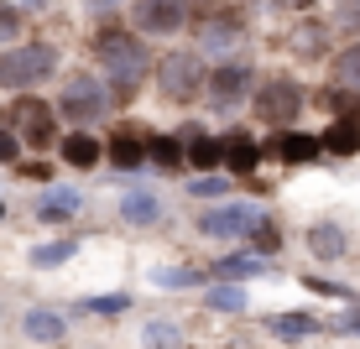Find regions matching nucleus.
<instances>
[{
  "mask_svg": "<svg viewBox=\"0 0 360 349\" xmlns=\"http://www.w3.org/2000/svg\"><path fill=\"white\" fill-rule=\"evenodd\" d=\"M308 251H314L319 261H334L345 251V235L334 230V224H314V230H308Z\"/></svg>",
  "mask_w": 360,
  "mask_h": 349,
  "instance_id": "nucleus-18",
  "label": "nucleus"
},
{
  "mask_svg": "<svg viewBox=\"0 0 360 349\" xmlns=\"http://www.w3.org/2000/svg\"><path fill=\"white\" fill-rule=\"evenodd\" d=\"M256 224H262V214H256V209L230 204V209H209V214L198 219V230H204V235H214V240H225V235H251Z\"/></svg>",
  "mask_w": 360,
  "mask_h": 349,
  "instance_id": "nucleus-9",
  "label": "nucleus"
},
{
  "mask_svg": "<svg viewBox=\"0 0 360 349\" xmlns=\"http://www.w3.org/2000/svg\"><path fill=\"white\" fill-rule=\"evenodd\" d=\"M79 251V240H53V245H37L32 251V266H63V261Z\"/></svg>",
  "mask_w": 360,
  "mask_h": 349,
  "instance_id": "nucleus-23",
  "label": "nucleus"
},
{
  "mask_svg": "<svg viewBox=\"0 0 360 349\" xmlns=\"http://www.w3.org/2000/svg\"><path fill=\"white\" fill-rule=\"evenodd\" d=\"M73 209H79V193H53V198L37 204V219H63V214H73Z\"/></svg>",
  "mask_w": 360,
  "mask_h": 349,
  "instance_id": "nucleus-26",
  "label": "nucleus"
},
{
  "mask_svg": "<svg viewBox=\"0 0 360 349\" xmlns=\"http://www.w3.org/2000/svg\"><path fill=\"white\" fill-rule=\"evenodd\" d=\"M245 89H251V63H219V68H209L204 94L214 99V105H240Z\"/></svg>",
  "mask_w": 360,
  "mask_h": 349,
  "instance_id": "nucleus-7",
  "label": "nucleus"
},
{
  "mask_svg": "<svg viewBox=\"0 0 360 349\" xmlns=\"http://www.w3.org/2000/svg\"><path fill=\"white\" fill-rule=\"evenodd\" d=\"M319 146H324L329 157H355L360 152V126L355 120H334V126L319 136Z\"/></svg>",
  "mask_w": 360,
  "mask_h": 349,
  "instance_id": "nucleus-13",
  "label": "nucleus"
},
{
  "mask_svg": "<svg viewBox=\"0 0 360 349\" xmlns=\"http://www.w3.org/2000/svg\"><path fill=\"white\" fill-rule=\"evenodd\" d=\"M262 271H266V261L245 251V256H225V261L214 266V277H225V282H251V277H262Z\"/></svg>",
  "mask_w": 360,
  "mask_h": 349,
  "instance_id": "nucleus-15",
  "label": "nucleus"
},
{
  "mask_svg": "<svg viewBox=\"0 0 360 349\" xmlns=\"http://www.w3.org/2000/svg\"><path fill=\"white\" fill-rule=\"evenodd\" d=\"M63 162H68V167H94V162H99V141L89 131H73L63 141Z\"/></svg>",
  "mask_w": 360,
  "mask_h": 349,
  "instance_id": "nucleus-16",
  "label": "nucleus"
},
{
  "mask_svg": "<svg viewBox=\"0 0 360 349\" xmlns=\"http://www.w3.org/2000/svg\"><path fill=\"white\" fill-rule=\"evenodd\" d=\"M319 105L334 110L340 120H355V126H360V94H350V89H324V94H319Z\"/></svg>",
  "mask_w": 360,
  "mask_h": 349,
  "instance_id": "nucleus-20",
  "label": "nucleus"
},
{
  "mask_svg": "<svg viewBox=\"0 0 360 349\" xmlns=\"http://www.w3.org/2000/svg\"><path fill=\"white\" fill-rule=\"evenodd\" d=\"M16 152H21V141L11 131H0V162H16Z\"/></svg>",
  "mask_w": 360,
  "mask_h": 349,
  "instance_id": "nucleus-35",
  "label": "nucleus"
},
{
  "mask_svg": "<svg viewBox=\"0 0 360 349\" xmlns=\"http://www.w3.org/2000/svg\"><path fill=\"white\" fill-rule=\"evenodd\" d=\"M157 84H162V99L193 105V99L204 94V84H209V68H204L198 53H167L162 63H157Z\"/></svg>",
  "mask_w": 360,
  "mask_h": 349,
  "instance_id": "nucleus-3",
  "label": "nucleus"
},
{
  "mask_svg": "<svg viewBox=\"0 0 360 349\" xmlns=\"http://www.w3.org/2000/svg\"><path fill=\"white\" fill-rule=\"evenodd\" d=\"M225 188H230V183H219V178H198V183H188L193 198H225Z\"/></svg>",
  "mask_w": 360,
  "mask_h": 349,
  "instance_id": "nucleus-33",
  "label": "nucleus"
},
{
  "mask_svg": "<svg viewBox=\"0 0 360 349\" xmlns=\"http://www.w3.org/2000/svg\"><path fill=\"white\" fill-rule=\"evenodd\" d=\"M204 303H209V308H219V313H240V308H245V292H235V287H214Z\"/></svg>",
  "mask_w": 360,
  "mask_h": 349,
  "instance_id": "nucleus-30",
  "label": "nucleus"
},
{
  "mask_svg": "<svg viewBox=\"0 0 360 349\" xmlns=\"http://www.w3.org/2000/svg\"><path fill=\"white\" fill-rule=\"evenodd\" d=\"M16 131L27 146H47L58 141V126H53V110L42 105V99H16Z\"/></svg>",
  "mask_w": 360,
  "mask_h": 349,
  "instance_id": "nucleus-8",
  "label": "nucleus"
},
{
  "mask_svg": "<svg viewBox=\"0 0 360 349\" xmlns=\"http://www.w3.org/2000/svg\"><path fill=\"white\" fill-rule=\"evenodd\" d=\"M188 162H193L198 172H204V167H219V162H225V141H193Z\"/></svg>",
  "mask_w": 360,
  "mask_h": 349,
  "instance_id": "nucleus-27",
  "label": "nucleus"
},
{
  "mask_svg": "<svg viewBox=\"0 0 360 349\" xmlns=\"http://www.w3.org/2000/svg\"><path fill=\"white\" fill-rule=\"evenodd\" d=\"M188 21V0H136V32L146 37H172Z\"/></svg>",
  "mask_w": 360,
  "mask_h": 349,
  "instance_id": "nucleus-6",
  "label": "nucleus"
},
{
  "mask_svg": "<svg viewBox=\"0 0 360 349\" xmlns=\"http://www.w3.org/2000/svg\"><path fill=\"white\" fill-rule=\"evenodd\" d=\"M99 6H120V0H99Z\"/></svg>",
  "mask_w": 360,
  "mask_h": 349,
  "instance_id": "nucleus-36",
  "label": "nucleus"
},
{
  "mask_svg": "<svg viewBox=\"0 0 360 349\" xmlns=\"http://www.w3.org/2000/svg\"><path fill=\"white\" fill-rule=\"evenodd\" d=\"M84 308L99 313V318H115V313H126V308H131V297H126V292H110V297H89Z\"/></svg>",
  "mask_w": 360,
  "mask_h": 349,
  "instance_id": "nucleus-29",
  "label": "nucleus"
},
{
  "mask_svg": "<svg viewBox=\"0 0 360 349\" xmlns=\"http://www.w3.org/2000/svg\"><path fill=\"white\" fill-rule=\"evenodd\" d=\"M266 329L277 334V339H303V334H319V323H314V318H297V313H292V318H271Z\"/></svg>",
  "mask_w": 360,
  "mask_h": 349,
  "instance_id": "nucleus-25",
  "label": "nucleus"
},
{
  "mask_svg": "<svg viewBox=\"0 0 360 349\" xmlns=\"http://www.w3.org/2000/svg\"><path fill=\"white\" fill-rule=\"evenodd\" d=\"M110 110V89L94 79V73H73V79L63 84V99H58V115L73 120V126H94L99 115Z\"/></svg>",
  "mask_w": 360,
  "mask_h": 349,
  "instance_id": "nucleus-4",
  "label": "nucleus"
},
{
  "mask_svg": "<svg viewBox=\"0 0 360 349\" xmlns=\"http://www.w3.org/2000/svg\"><path fill=\"white\" fill-rule=\"evenodd\" d=\"M58 73V53L47 42H32V47H11V53H0V89H16L27 94L37 89L42 79H53Z\"/></svg>",
  "mask_w": 360,
  "mask_h": 349,
  "instance_id": "nucleus-2",
  "label": "nucleus"
},
{
  "mask_svg": "<svg viewBox=\"0 0 360 349\" xmlns=\"http://www.w3.org/2000/svg\"><path fill=\"white\" fill-rule=\"evenodd\" d=\"M146 157H152L157 167H167V172H178V167H183V152H178V141H172V136H152Z\"/></svg>",
  "mask_w": 360,
  "mask_h": 349,
  "instance_id": "nucleus-21",
  "label": "nucleus"
},
{
  "mask_svg": "<svg viewBox=\"0 0 360 349\" xmlns=\"http://www.w3.org/2000/svg\"><path fill=\"white\" fill-rule=\"evenodd\" d=\"M120 219H131V224H157V219H162V204H157V198H146V193H126V198H120Z\"/></svg>",
  "mask_w": 360,
  "mask_h": 349,
  "instance_id": "nucleus-17",
  "label": "nucleus"
},
{
  "mask_svg": "<svg viewBox=\"0 0 360 349\" xmlns=\"http://www.w3.org/2000/svg\"><path fill=\"white\" fill-rule=\"evenodd\" d=\"M152 282L157 287H193V282H204V271H193V266H157Z\"/></svg>",
  "mask_w": 360,
  "mask_h": 349,
  "instance_id": "nucleus-24",
  "label": "nucleus"
},
{
  "mask_svg": "<svg viewBox=\"0 0 360 349\" xmlns=\"http://www.w3.org/2000/svg\"><path fill=\"white\" fill-rule=\"evenodd\" d=\"M303 105H308L303 84H292V79H266L262 94H256V115H262L266 126H292Z\"/></svg>",
  "mask_w": 360,
  "mask_h": 349,
  "instance_id": "nucleus-5",
  "label": "nucleus"
},
{
  "mask_svg": "<svg viewBox=\"0 0 360 349\" xmlns=\"http://www.w3.org/2000/svg\"><path fill=\"white\" fill-rule=\"evenodd\" d=\"M16 172L27 183H53V167H47V162H16Z\"/></svg>",
  "mask_w": 360,
  "mask_h": 349,
  "instance_id": "nucleus-34",
  "label": "nucleus"
},
{
  "mask_svg": "<svg viewBox=\"0 0 360 349\" xmlns=\"http://www.w3.org/2000/svg\"><path fill=\"white\" fill-rule=\"evenodd\" d=\"M183 334L172 329V323H146V349H178Z\"/></svg>",
  "mask_w": 360,
  "mask_h": 349,
  "instance_id": "nucleus-28",
  "label": "nucleus"
},
{
  "mask_svg": "<svg viewBox=\"0 0 360 349\" xmlns=\"http://www.w3.org/2000/svg\"><path fill=\"white\" fill-rule=\"evenodd\" d=\"M271 152H277L288 167H297V162H314L324 146H319V136H303V131H282L277 141H271Z\"/></svg>",
  "mask_w": 360,
  "mask_h": 349,
  "instance_id": "nucleus-12",
  "label": "nucleus"
},
{
  "mask_svg": "<svg viewBox=\"0 0 360 349\" xmlns=\"http://www.w3.org/2000/svg\"><path fill=\"white\" fill-rule=\"evenodd\" d=\"M27 334H32V339H42V344H58V339H63V318L32 308V313H27Z\"/></svg>",
  "mask_w": 360,
  "mask_h": 349,
  "instance_id": "nucleus-19",
  "label": "nucleus"
},
{
  "mask_svg": "<svg viewBox=\"0 0 360 349\" xmlns=\"http://www.w3.org/2000/svg\"><path fill=\"white\" fill-rule=\"evenodd\" d=\"M334 79H340L345 89H360V42L345 47V53L334 58Z\"/></svg>",
  "mask_w": 360,
  "mask_h": 349,
  "instance_id": "nucleus-22",
  "label": "nucleus"
},
{
  "mask_svg": "<svg viewBox=\"0 0 360 349\" xmlns=\"http://www.w3.org/2000/svg\"><path fill=\"white\" fill-rule=\"evenodd\" d=\"M146 146H152V136H146L141 126H131V131H120L115 141H110V162H115V167H141Z\"/></svg>",
  "mask_w": 360,
  "mask_h": 349,
  "instance_id": "nucleus-10",
  "label": "nucleus"
},
{
  "mask_svg": "<svg viewBox=\"0 0 360 349\" xmlns=\"http://www.w3.org/2000/svg\"><path fill=\"white\" fill-rule=\"evenodd\" d=\"M251 245H256V251H277V245H282V230H277V224H271V219H262V224H256V230H251Z\"/></svg>",
  "mask_w": 360,
  "mask_h": 349,
  "instance_id": "nucleus-31",
  "label": "nucleus"
},
{
  "mask_svg": "<svg viewBox=\"0 0 360 349\" xmlns=\"http://www.w3.org/2000/svg\"><path fill=\"white\" fill-rule=\"evenodd\" d=\"M94 53L105 58V68H110V99H126L141 89V79H146V47H141V37L136 32H120V27H105L94 37Z\"/></svg>",
  "mask_w": 360,
  "mask_h": 349,
  "instance_id": "nucleus-1",
  "label": "nucleus"
},
{
  "mask_svg": "<svg viewBox=\"0 0 360 349\" xmlns=\"http://www.w3.org/2000/svg\"><path fill=\"white\" fill-rule=\"evenodd\" d=\"M240 32H245V21L235 16V11H219V16H204V21H198V42H204V47H225V42H235Z\"/></svg>",
  "mask_w": 360,
  "mask_h": 349,
  "instance_id": "nucleus-11",
  "label": "nucleus"
},
{
  "mask_svg": "<svg viewBox=\"0 0 360 349\" xmlns=\"http://www.w3.org/2000/svg\"><path fill=\"white\" fill-rule=\"evenodd\" d=\"M225 162H230V172L235 178H251L256 172V162H262V152H256L245 136H225Z\"/></svg>",
  "mask_w": 360,
  "mask_h": 349,
  "instance_id": "nucleus-14",
  "label": "nucleus"
},
{
  "mask_svg": "<svg viewBox=\"0 0 360 349\" xmlns=\"http://www.w3.org/2000/svg\"><path fill=\"white\" fill-rule=\"evenodd\" d=\"M16 32H21V11L0 0V42H11V37H16Z\"/></svg>",
  "mask_w": 360,
  "mask_h": 349,
  "instance_id": "nucleus-32",
  "label": "nucleus"
}]
</instances>
